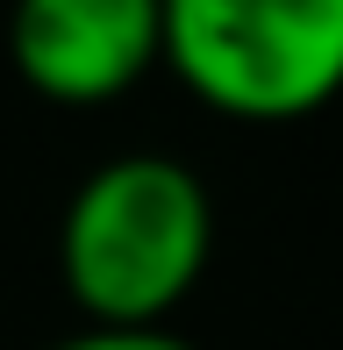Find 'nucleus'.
Instances as JSON below:
<instances>
[{
    "instance_id": "nucleus-4",
    "label": "nucleus",
    "mask_w": 343,
    "mask_h": 350,
    "mask_svg": "<svg viewBox=\"0 0 343 350\" xmlns=\"http://www.w3.org/2000/svg\"><path fill=\"white\" fill-rule=\"evenodd\" d=\"M51 350H193L172 329H79V336H57Z\"/></svg>"
},
{
    "instance_id": "nucleus-3",
    "label": "nucleus",
    "mask_w": 343,
    "mask_h": 350,
    "mask_svg": "<svg viewBox=\"0 0 343 350\" xmlns=\"http://www.w3.org/2000/svg\"><path fill=\"white\" fill-rule=\"evenodd\" d=\"M8 57L57 107L115 100L165 65V0H14Z\"/></svg>"
},
{
    "instance_id": "nucleus-1",
    "label": "nucleus",
    "mask_w": 343,
    "mask_h": 350,
    "mask_svg": "<svg viewBox=\"0 0 343 350\" xmlns=\"http://www.w3.org/2000/svg\"><path fill=\"white\" fill-rule=\"evenodd\" d=\"M215 200L186 157L115 150L72 186L57 221V272L86 329H165L208 272Z\"/></svg>"
},
{
    "instance_id": "nucleus-2",
    "label": "nucleus",
    "mask_w": 343,
    "mask_h": 350,
    "mask_svg": "<svg viewBox=\"0 0 343 350\" xmlns=\"http://www.w3.org/2000/svg\"><path fill=\"white\" fill-rule=\"evenodd\" d=\"M165 65L229 122H301L343 93V0H165Z\"/></svg>"
}]
</instances>
